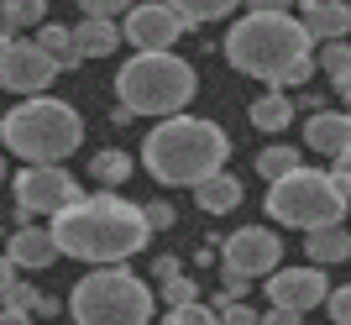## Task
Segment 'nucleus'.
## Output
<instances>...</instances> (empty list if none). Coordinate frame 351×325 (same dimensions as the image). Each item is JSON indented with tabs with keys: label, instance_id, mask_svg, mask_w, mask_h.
Masks as SVG:
<instances>
[{
	"label": "nucleus",
	"instance_id": "nucleus-1",
	"mask_svg": "<svg viewBox=\"0 0 351 325\" xmlns=\"http://www.w3.org/2000/svg\"><path fill=\"white\" fill-rule=\"evenodd\" d=\"M315 37L304 32V21L289 11H247L226 32V58H231L236 74L263 79L267 89H289L304 84L320 58H315Z\"/></svg>",
	"mask_w": 351,
	"mask_h": 325
},
{
	"label": "nucleus",
	"instance_id": "nucleus-2",
	"mask_svg": "<svg viewBox=\"0 0 351 325\" xmlns=\"http://www.w3.org/2000/svg\"><path fill=\"white\" fill-rule=\"evenodd\" d=\"M53 237H58L63 257L110 267V263L136 257L152 241V221H147V205H132V200L100 189V194H79L69 210H58Z\"/></svg>",
	"mask_w": 351,
	"mask_h": 325
},
{
	"label": "nucleus",
	"instance_id": "nucleus-3",
	"mask_svg": "<svg viewBox=\"0 0 351 325\" xmlns=\"http://www.w3.org/2000/svg\"><path fill=\"white\" fill-rule=\"evenodd\" d=\"M231 158V136L205 116H162L152 132L142 136V162L147 173L168 184V189H194L210 173H220Z\"/></svg>",
	"mask_w": 351,
	"mask_h": 325
},
{
	"label": "nucleus",
	"instance_id": "nucleus-4",
	"mask_svg": "<svg viewBox=\"0 0 351 325\" xmlns=\"http://www.w3.org/2000/svg\"><path fill=\"white\" fill-rule=\"evenodd\" d=\"M0 142L21 162H63L84 142V121L69 100L53 95H27V100L0 116Z\"/></svg>",
	"mask_w": 351,
	"mask_h": 325
},
{
	"label": "nucleus",
	"instance_id": "nucleus-5",
	"mask_svg": "<svg viewBox=\"0 0 351 325\" xmlns=\"http://www.w3.org/2000/svg\"><path fill=\"white\" fill-rule=\"evenodd\" d=\"M194 89H199V79H194V69L178 58L173 47L168 53H136V58L121 63V74H116V95L132 116H158V121L178 116L194 100Z\"/></svg>",
	"mask_w": 351,
	"mask_h": 325
},
{
	"label": "nucleus",
	"instance_id": "nucleus-6",
	"mask_svg": "<svg viewBox=\"0 0 351 325\" xmlns=\"http://www.w3.org/2000/svg\"><path fill=\"white\" fill-rule=\"evenodd\" d=\"M73 325H152V289L126 267H95L69 294Z\"/></svg>",
	"mask_w": 351,
	"mask_h": 325
},
{
	"label": "nucleus",
	"instance_id": "nucleus-7",
	"mask_svg": "<svg viewBox=\"0 0 351 325\" xmlns=\"http://www.w3.org/2000/svg\"><path fill=\"white\" fill-rule=\"evenodd\" d=\"M346 189L336 184V173L320 168H293V173L267 184V221L293 226V231H320V226L346 221Z\"/></svg>",
	"mask_w": 351,
	"mask_h": 325
},
{
	"label": "nucleus",
	"instance_id": "nucleus-8",
	"mask_svg": "<svg viewBox=\"0 0 351 325\" xmlns=\"http://www.w3.org/2000/svg\"><path fill=\"white\" fill-rule=\"evenodd\" d=\"M79 200V173H69L63 162H27L16 173V205H27L32 215H58Z\"/></svg>",
	"mask_w": 351,
	"mask_h": 325
},
{
	"label": "nucleus",
	"instance_id": "nucleus-9",
	"mask_svg": "<svg viewBox=\"0 0 351 325\" xmlns=\"http://www.w3.org/2000/svg\"><path fill=\"white\" fill-rule=\"evenodd\" d=\"M278 263H283V247L273 226H241L220 241V267H236L247 278H267V273H278Z\"/></svg>",
	"mask_w": 351,
	"mask_h": 325
},
{
	"label": "nucleus",
	"instance_id": "nucleus-10",
	"mask_svg": "<svg viewBox=\"0 0 351 325\" xmlns=\"http://www.w3.org/2000/svg\"><path fill=\"white\" fill-rule=\"evenodd\" d=\"M58 69L63 63L53 58V53H43L37 37H32V43L16 37L11 47H0V89H11V95H43V89L58 79Z\"/></svg>",
	"mask_w": 351,
	"mask_h": 325
},
{
	"label": "nucleus",
	"instance_id": "nucleus-11",
	"mask_svg": "<svg viewBox=\"0 0 351 325\" xmlns=\"http://www.w3.org/2000/svg\"><path fill=\"white\" fill-rule=\"evenodd\" d=\"M121 32H126V43L136 53H168L189 27L178 21V11L168 0H136L132 11H126V21H121Z\"/></svg>",
	"mask_w": 351,
	"mask_h": 325
},
{
	"label": "nucleus",
	"instance_id": "nucleus-12",
	"mask_svg": "<svg viewBox=\"0 0 351 325\" xmlns=\"http://www.w3.org/2000/svg\"><path fill=\"white\" fill-rule=\"evenodd\" d=\"M330 299V283H325V267H278L267 273V304H289V310H315Z\"/></svg>",
	"mask_w": 351,
	"mask_h": 325
},
{
	"label": "nucleus",
	"instance_id": "nucleus-13",
	"mask_svg": "<svg viewBox=\"0 0 351 325\" xmlns=\"http://www.w3.org/2000/svg\"><path fill=\"white\" fill-rule=\"evenodd\" d=\"M5 252H11V263L21 267V273H43V267H53L63 257L58 237H53V231H37V226H21V231L5 241Z\"/></svg>",
	"mask_w": 351,
	"mask_h": 325
},
{
	"label": "nucleus",
	"instance_id": "nucleus-14",
	"mask_svg": "<svg viewBox=\"0 0 351 325\" xmlns=\"http://www.w3.org/2000/svg\"><path fill=\"white\" fill-rule=\"evenodd\" d=\"M304 142L325 158H341L351 152V110H315L304 126Z\"/></svg>",
	"mask_w": 351,
	"mask_h": 325
},
{
	"label": "nucleus",
	"instance_id": "nucleus-15",
	"mask_svg": "<svg viewBox=\"0 0 351 325\" xmlns=\"http://www.w3.org/2000/svg\"><path fill=\"white\" fill-rule=\"evenodd\" d=\"M299 21H304V32L315 43H336V37L351 32V5L346 0H304V5H299Z\"/></svg>",
	"mask_w": 351,
	"mask_h": 325
},
{
	"label": "nucleus",
	"instance_id": "nucleus-16",
	"mask_svg": "<svg viewBox=\"0 0 351 325\" xmlns=\"http://www.w3.org/2000/svg\"><path fill=\"white\" fill-rule=\"evenodd\" d=\"M121 37H126V32L116 27V16H84V21L73 27V47H79L84 58H105V53H116Z\"/></svg>",
	"mask_w": 351,
	"mask_h": 325
},
{
	"label": "nucleus",
	"instance_id": "nucleus-17",
	"mask_svg": "<svg viewBox=\"0 0 351 325\" xmlns=\"http://www.w3.org/2000/svg\"><path fill=\"white\" fill-rule=\"evenodd\" d=\"M194 205L205 210V215H231L236 205H241V178L236 173H210L205 184H194Z\"/></svg>",
	"mask_w": 351,
	"mask_h": 325
},
{
	"label": "nucleus",
	"instance_id": "nucleus-18",
	"mask_svg": "<svg viewBox=\"0 0 351 325\" xmlns=\"http://www.w3.org/2000/svg\"><path fill=\"white\" fill-rule=\"evenodd\" d=\"M304 257L309 263H346L351 257V231L346 226H320V231H304Z\"/></svg>",
	"mask_w": 351,
	"mask_h": 325
},
{
	"label": "nucleus",
	"instance_id": "nucleus-19",
	"mask_svg": "<svg viewBox=\"0 0 351 325\" xmlns=\"http://www.w3.org/2000/svg\"><path fill=\"white\" fill-rule=\"evenodd\" d=\"M289 121H293L289 89H267V95L252 100V126H257V132H289Z\"/></svg>",
	"mask_w": 351,
	"mask_h": 325
},
{
	"label": "nucleus",
	"instance_id": "nucleus-20",
	"mask_svg": "<svg viewBox=\"0 0 351 325\" xmlns=\"http://www.w3.org/2000/svg\"><path fill=\"white\" fill-rule=\"evenodd\" d=\"M168 5L178 11V21L189 32H199V27H210V21H220V16H231L241 0H168Z\"/></svg>",
	"mask_w": 351,
	"mask_h": 325
},
{
	"label": "nucleus",
	"instance_id": "nucleus-21",
	"mask_svg": "<svg viewBox=\"0 0 351 325\" xmlns=\"http://www.w3.org/2000/svg\"><path fill=\"white\" fill-rule=\"evenodd\" d=\"M37 47L53 53L63 69H79V58H84V53L73 47V27H58V21H43V27H37Z\"/></svg>",
	"mask_w": 351,
	"mask_h": 325
},
{
	"label": "nucleus",
	"instance_id": "nucleus-22",
	"mask_svg": "<svg viewBox=\"0 0 351 325\" xmlns=\"http://www.w3.org/2000/svg\"><path fill=\"white\" fill-rule=\"evenodd\" d=\"M89 178H95L100 189H116V184H126V178H132V158H126L121 147L95 152V158H89Z\"/></svg>",
	"mask_w": 351,
	"mask_h": 325
},
{
	"label": "nucleus",
	"instance_id": "nucleus-23",
	"mask_svg": "<svg viewBox=\"0 0 351 325\" xmlns=\"http://www.w3.org/2000/svg\"><path fill=\"white\" fill-rule=\"evenodd\" d=\"M0 16H5L16 32L43 27V21H47V0H0Z\"/></svg>",
	"mask_w": 351,
	"mask_h": 325
},
{
	"label": "nucleus",
	"instance_id": "nucleus-24",
	"mask_svg": "<svg viewBox=\"0 0 351 325\" xmlns=\"http://www.w3.org/2000/svg\"><path fill=\"white\" fill-rule=\"evenodd\" d=\"M293 168H299V152H293V147H263V152H257V173H263L267 184L283 178V173H293Z\"/></svg>",
	"mask_w": 351,
	"mask_h": 325
},
{
	"label": "nucleus",
	"instance_id": "nucleus-25",
	"mask_svg": "<svg viewBox=\"0 0 351 325\" xmlns=\"http://www.w3.org/2000/svg\"><path fill=\"white\" fill-rule=\"evenodd\" d=\"M315 58H320V69H325L330 79L351 74V43H346V37H336V43H320V47H315Z\"/></svg>",
	"mask_w": 351,
	"mask_h": 325
},
{
	"label": "nucleus",
	"instance_id": "nucleus-26",
	"mask_svg": "<svg viewBox=\"0 0 351 325\" xmlns=\"http://www.w3.org/2000/svg\"><path fill=\"white\" fill-rule=\"evenodd\" d=\"M210 304L220 310V325H263V315L252 310V304H241V299H231L226 289H220V294L210 299Z\"/></svg>",
	"mask_w": 351,
	"mask_h": 325
},
{
	"label": "nucleus",
	"instance_id": "nucleus-27",
	"mask_svg": "<svg viewBox=\"0 0 351 325\" xmlns=\"http://www.w3.org/2000/svg\"><path fill=\"white\" fill-rule=\"evenodd\" d=\"M162 325H220V310H215V304H199V299H194V304H178V310H168V315H162Z\"/></svg>",
	"mask_w": 351,
	"mask_h": 325
},
{
	"label": "nucleus",
	"instance_id": "nucleus-28",
	"mask_svg": "<svg viewBox=\"0 0 351 325\" xmlns=\"http://www.w3.org/2000/svg\"><path fill=\"white\" fill-rule=\"evenodd\" d=\"M0 299H5V310H27V315H43V304H47V294H37V289H32V283H21V278H16Z\"/></svg>",
	"mask_w": 351,
	"mask_h": 325
},
{
	"label": "nucleus",
	"instance_id": "nucleus-29",
	"mask_svg": "<svg viewBox=\"0 0 351 325\" xmlns=\"http://www.w3.org/2000/svg\"><path fill=\"white\" fill-rule=\"evenodd\" d=\"M194 299H199V283L184 278V273L162 283V304H168V310H178V304H194Z\"/></svg>",
	"mask_w": 351,
	"mask_h": 325
},
{
	"label": "nucleus",
	"instance_id": "nucleus-30",
	"mask_svg": "<svg viewBox=\"0 0 351 325\" xmlns=\"http://www.w3.org/2000/svg\"><path fill=\"white\" fill-rule=\"evenodd\" d=\"M325 310H330V320H336V325H351V283L330 289V299H325Z\"/></svg>",
	"mask_w": 351,
	"mask_h": 325
},
{
	"label": "nucleus",
	"instance_id": "nucleus-31",
	"mask_svg": "<svg viewBox=\"0 0 351 325\" xmlns=\"http://www.w3.org/2000/svg\"><path fill=\"white\" fill-rule=\"evenodd\" d=\"M84 16H116V11H132L136 0H79Z\"/></svg>",
	"mask_w": 351,
	"mask_h": 325
},
{
	"label": "nucleus",
	"instance_id": "nucleus-32",
	"mask_svg": "<svg viewBox=\"0 0 351 325\" xmlns=\"http://www.w3.org/2000/svg\"><path fill=\"white\" fill-rule=\"evenodd\" d=\"M263 325H304V310H289V304H267Z\"/></svg>",
	"mask_w": 351,
	"mask_h": 325
},
{
	"label": "nucleus",
	"instance_id": "nucleus-33",
	"mask_svg": "<svg viewBox=\"0 0 351 325\" xmlns=\"http://www.w3.org/2000/svg\"><path fill=\"white\" fill-rule=\"evenodd\" d=\"M147 221H152V231H168V226H173L178 215H173V205H162V200H152V205H147Z\"/></svg>",
	"mask_w": 351,
	"mask_h": 325
},
{
	"label": "nucleus",
	"instance_id": "nucleus-34",
	"mask_svg": "<svg viewBox=\"0 0 351 325\" xmlns=\"http://www.w3.org/2000/svg\"><path fill=\"white\" fill-rule=\"evenodd\" d=\"M220 273H226V294H231V299H247V289H252L247 273H236V267H220Z\"/></svg>",
	"mask_w": 351,
	"mask_h": 325
},
{
	"label": "nucleus",
	"instance_id": "nucleus-35",
	"mask_svg": "<svg viewBox=\"0 0 351 325\" xmlns=\"http://www.w3.org/2000/svg\"><path fill=\"white\" fill-rule=\"evenodd\" d=\"M178 263H184V257H158V263H152V278H158V283L178 278V273H184V267H178Z\"/></svg>",
	"mask_w": 351,
	"mask_h": 325
},
{
	"label": "nucleus",
	"instance_id": "nucleus-36",
	"mask_svg": "<svg viewBox=\"0 0 351 325\" xmlns=\"http://www.w3.org/2000/svg\"><path fill=\"white\" fill-rule=\"evenodd\" d=\"M16 273H21V267L11 263V252H0V294H5V289L16 283Z\"/></svg>",
	"mask_w": 351,
	"mask_h": 325
},
{
	"label": "nucleus",
	"instance_id": "nucleus-37",
	"mask_svg": "<svg viewBox=\"0 0 351 325\" xmlns=\"http://www.w3.org/2000/svg\"><path fill=\"white\" fill-rule=\"evenodd\" d=\"M336 184L346 189V200H351V152H341V158H336Z\"/></svg>",
	"mask_w": 351,
	"mask_h": 325
},
{
	"label": "nucleus",
	"instance_id": "nucleus-38",
	"mask_svg": "<svg viewBox=\"0 0 351 325\" xmlns=\"http://www.w3.org/2000/svg\"><path fill=\"white\" fill-rule=\"evenodd\" d=\"M247 11H293V0H247Z\"/></svg>",
	"mask_w": 351,
	"mask_h": 325
},
{
	"label": "nucleus",
	"instance_id": "nucleus-39",
	"mask_svg": "<svg viewBox=\"0 0 351 325\" xmlns=\"http://www.w3.org/2000/svg\"><path fill=\"white\" fill-rule=\"evenodd\" d=\"M299 105H304L309 116H315V110H325V95H299Z\"/></svg>",
	"mask_w": 351,
	"mask_h": 325
},
{
	"label": "nucleus",
	"instance_id": "nucleus-40",
	"mask_svg": "<svg viewBox=\"0 0 351 325\" xmlns=\"http://www.w3.org/2000/svg\"><path fill=\"white\" fill-rule=\"evenodd\" d=\"M330 95H341V100H346V95H351V74H341V79H330Z\"/></svg>",
	"mask_w": 351,
	"mask_h": 325
},
{
	"label": "nucleus",
	"instance_id": "nucleus-41",
	"mask_svg": "<svg viewBox=\"0 0 351 325\" xmlns=\"http://www.w3.org/2000/svg\"><path fill=\"white\" fill-rule=\"evenodd\" d=\"M0 325H27V310H0Z\"/></svg>",
	"mask_w": 351,
	"mask_h": 325
},
{
	"label": "nucleus",
	"instance_id": "nucleus-42",
	"mask_svg": "<svg viewBox=\"0 0 351 325\" xmlns=\"http://www.w3.org/2000/svg\"><path fill=\"white\" fill-rule=\"evenodd\" d=\"M11 43H16V27L5 21V16H0V47H11Z\"/></svg>",
	"mask_w": 351,
	"mask_h": 325
},
{
	"label": "nucleus",
	"instance_id": "nucleus-43",
	"mask_svg": "<svg viewBox=\"0 0 351 325\" xmlns=\"http://www.w3.org/2000/svg\"><path fill=\"white\" fill-rule=\"evenodd\" d=\"M0 178H5V158H0Z\"/></svg>",
	"mask_w": 351,
	"mask_h": 325
},
{
	"label": "nucleus",
	"instance_id": "nucleus-44",
	"mask_svg": "<svg viewBox=\"0 0 351 325\" xmlns=\"http://www.w3.org/2000/svg\"><path fill=\"white\" fill-rule=\"evenodd\" d=\"M346 110H351V95H346Z\"/></svg>",
	"mask_w": 351,
	"mask_h": 325
}]
</instances>
